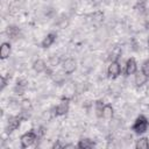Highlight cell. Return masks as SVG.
<instances>
[{"mask_svg":"<svg viewBox=\"0 0 149 149\" xmlns=\"http://www.w3.org/2000/svg\"><path fill=\"white\" fill-rule=\"evenodd\" d=\"M148 128H149V120H148V118H147L146 115H143V114H140V115L135 119L134 123L132 125V130H133L136 135H142V134H144V133L148 130Z\"/></svg>","mask_w":149,"mask_h":149,"instance_id":"1","label":"cell"},{"mask_svg":"<svg viewBox=\"0 0 149 149\" xmlns=\"http://www.w3.org/2000/svg\"><path fill=\"white\" fill-rule=\"evenodd\" d=\"M37 139H38V136H37V133L35 132V129H30V130L26 132V133L22 134L21 137H20L21 148H22V149H26V148H28V147H31V146L36 142Z\"/></svg>","mask_w":149,"mask_h":149,"instance_id":"2","label":"cell"},{"mask_svg":"<svg viewBox=\"0 0 149 149\" xmlns=\"http://www.w3.org/2000/svg\"><path fill=\"white\" fill-rule=\"evenodd\" d=\"M61 65H62V70L65 74H71L76 71L77 69V62L74 58L72 57H66L64 58L62 62H61Z\"/></svg>","mask_w":149,"mask_h":149,"instance_id":"3","label":"cell"},{"mask_svg":"<svg viewBox=\"0 0 149 149\" xmlns=\"http://www.w3.org/2000/svg\"><path fill=\"white\" fill-rule=\"evenodd\" d=\"M70 109V99L69 98H62L61 102L54 108V115L55 116H63L65 115Z\"/></svg>","mask_w":149,"mask_h":149,"instance_id":"4","label":"cell"},{"mask_svg":"<svg viewBox=\"0 0 149 149\" xmlns=\"http://www.w3.org/2000/svg\"><path fill=\"white\" fill-rule=\"evenodd\" d=\"M107 74L111 79H116L121 74V65H120L119 59H113L109 63L107 68Z\"/></svg>","mask_w":149,"mask_h":149,"instance_id":"5","label":"cell"},{"mask_svg":"<svg viewBox=\"0 0 149 149\" xmlns=\"http://www.w3.org/2000/svg\"><path fill=\"white\" fill-rule=\"evenodd\" d=\"M22 121H23V118L21 116V114L9 116L8 120H7V125H6V130H7V133H12V132L16 130V129L21 126V122H22Z\"/></svg>","mask_w":149,"mask_h":149,"instance_id":"6","label":"cell"},{"mask_svg":"<svg viewBox=\"0 0 149 149\" xmlns=\"http://www.w3.org/2000/svg\"><path fill=\"white\" fill-rule=\"evenodd\" d=\"M6 35L9 40L12 41H16L21 37V29L17 27V26H14V24H10L6 28Z\"/></svg>","mask_w":149,"mask_h":149,"instance_id":"7","label":"cell"},{"mask_svg":"<svg viewBox=\"0 0 149 149\" xmlns=\"http://www.w3.org/2000/svg\"><path fill=\"white\" fill-rule=\"evenodd\" d=\"M137 71V62L134 57H130L127 59L126 65H125V73L126 76H130V74H135V72Z\"/></svg>","mask_w":149,"mask_h":149,"instance_id":"8","label":"cell"},{"mask_svg":"<svg viewBox=\"0 0 149 149\" xmlns=\"http://www.w3.org/2000/svg\"><path fill=\"white\" fill-rule=\"evenodd\" d=\"M27 86H28V81H27L26 79H23V78H20V79L16 80V84H15L13 91H14L15 94H17V95H22V94L24 93Z\"/></svg>","mask_w":149,"mask_h":149,"instance_id":"9","label":"cell"},{"mask_svg":"<svg viewBox=\"0 0 149 149\" xmlns=\"http://www.w3.org/2000/svg\"><path fill=\"white\" fill-rule=\"evenodd\" d=\"M56 38H57V34H56V33L51 31V33L47 34V36H45V37L42 40V42H41V47H42L43 49L50 48V47H51V45L55 43Z\"/></svg>","mask_w":149,"mask_h":149,"instance_id":"10","label":"cell"},{"mask_svg":"<svg viewBox=\"0 0 149 149\" xmlns=\"http://www.w3.org/2000/svg\"><path fill=\"white\" fill-rule=\"evenodd\" d=\"M12 52V45L9 42H2L1 45H0V59L1 61H5L9 57Z\"/></svg>","mask_w":149,"mask_h":149,"instance_id":"11","label":"cell"},{"mask_svg":"<svg viewBox=\"0 0 149 149\" xmlns=\"http://www.w3.org/2000/svg\"><path fill=\"white\" fill-rule=\"evenodd\" d=\"M77 148L79 149H91L93 147H95V142L92 140V139H88V137H84V139H80L76 146Z\"/></svg>","mask_w":149,"mask_h":149,"instance_id":"12","label":"cell"},{"mask_svg":"<svg viewBox=\"0 0 149 149\" xmlns=\"http://www.w3.org/2000/svg\"><path fill=\"white\" fill-rule=\"evenodd\" d=\"M47 69H48V65H47V63L43 59H36V61H34V63H33V70L35 72L42 73V72H45Z\"/></svg>","mask_w":149,"mask_h":149,"instance_id":"13","label":"cell"},{"mask_svg":"<svg viewBox=\"0 0 149 149\" xmlns=\"http://www.w3.org/2000/svg\"><path fill=\"white\" fill-rule=\"evenodd\" d=\"M147 80H148V77H147L142 71H136V72H135L134 84H135L137 87H140V86L144 85V84L147 83Z\"/></svg>","mask_w":149,"mask_h":149,"instance_id":"14","label":"cell"},{"mask_svg":"<svg viewBox=\"0 0 149 149\" xmlns=\"http://www.w3.org/2000/svg\"><path fill=\"white\" fill-rule=\"evenodd\" d=\"M114 115V108L111 104H105L104 109H102V119L105 120H111Z\"/></svg>","mask_w":149,"mask_h":149,"instance_id":"15","label":"cell"},{"mask_svg":"<svg viewBox=\"0 0 149 149\" xmlns=\"http://www.w3.org/2000/svg\"><path fill=\"white\" fill-rule=\"evenodd\" d=\"M135 148L136 149H148L149 148V139L146 136L137 139L136 143H135Z\"/></svg>","mask_w":149,"mask_h":149,"instance_id":"16","label":"cell"},{"mask_svg":"<svg viewBox=\"0 0 149 149\" xmlns=\"http://www.w3.org/2000/svg\"><path fill=\"white\" fill-rule=\"evenodd\" d=\"M104 106H105V102L104 100H97L94 102V112H95V115L98 118H102V109H104Z\"/></svg>","mask_w":149,"mask_h":149,"instance_id":"17","label":"cell"},{"mask_svg":"<svg viewBox=\"0 0 149 149\" xmlns=\"http://www.w3.org/2000/svg\"><path fill=\"white\" fill-rule=\"evenodd\" d=\"M147 3H148L147 0H137L135 6H134V9H136L137 12L143 14V13L147 12Z\"/></svg>","mask_w":149,"mask_h":149,"instance_id":"18","label":"cell"},{"mask_svg":"<svg viewBox=\"0 0 149 149\" xmlns=\"http://www.w3.org/2000/svg\"><path fill=\"white\" fill-rule=\"evenodd\" d=\"M8 83H9V76L2 74L0 77V87H1V90H5V87L8 85Z\"/></svg>","mask_w":149,"mask_h":149,"instance_id":"19","label":"cell"},{"mask_svg":"<svg viewBox=\"0 0 149 149\" xmlns=\"http://www.w3.org/2000/svg\"><path fill=\"white\" fill-rule=\"evenodd\" d=\"M141 71L149 78V59H147V61H144L143 63H142V66H141Z\"/></svg>","mask_w":149,"mask_h":149,"instance_id":"20","label":"cell"},{"mask_svg":"<svg viewBox=\"0 0 149 149\" xmlns=\"http://www.w3.org/2000/svg\"><path fill=\"white\" fill-rule=\"evenodd\" d=\"M52 149H59V148H65V144H63V143H61V141L59 140H57L54 144H52V147H51Z\"/></svg>","mask_w":149,"mask_h":149,"instance_id":"21","label":"cell"},{"mask_svg":"<svg viewBox=\"0 0 149 149\" xmlns=\"http://www.w3.org/2000/svg\"><path fill=\"white\" fill-rule=\"evenodd\" d=\"M148 47H149V40H148Z\"/></svg>","mask_w":149,"mask_h":149,"instance_id":"22","label":"cell"}]
</instances>
